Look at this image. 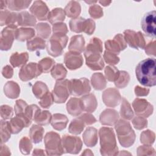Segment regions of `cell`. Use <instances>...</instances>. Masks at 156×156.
<instances>
[{"label":"cell","mask_w":156,"mask_h":156,"mask_svg":"<svg viewBox=\"0 0 156 156\" xmlns=\"http://www.w3.org/2000/svg\"><path fill=\"white\" fill-rule=\"evenodd\" d=\"M101 153L102 155H116L118 147L115 136L112 128L103 127L99 129Z\"/></svg>","instance_id":"cell-3"},{"label":"cell","mask_w":156,"mask_h":156,"mask_svg":"<svg viewBox=\"0 0 156 156\" xmlns=\"http://www.w3.org/2000/svg\"><path fill=\"white\" fill-rule=\"evenodd\" d=\"M2 74L7 79L10 78L13 75V69L9 66H6L2 70Z\"/></svg>","instance_id":"cell-58"},{"label":"cell","mask_w":156,"mask_h":156,"mask_svg":"<svg viewBox=\"0 0 156 156\" xmlns=\"http://www.w3.org/2000/svg\"><path fill=\"white\" fill-rule=\"evenodd\" d=\"M10 129L12 133L16 134L24 128L29 126L30 124L27 120L22 116L16 115V117L11 119L10 121L9 122Z\"/></svg>","instance_id":"cell-20"},{"label":"cell","mask_w":156,"mask_h":156,"mask_svg":"<svg viewBox=\"0 0 156 156\" xmlns=\"http://www.w3.org/2000/svg\"><path fill=\"white\" fill-rule=\"evenodd\" d=\"M32 148L30 141L27 137H23L20 142V149L22 154H29Z\"/></svg>","instance_id":"cell-48"},{"label":"cell","mask_w":156,"mask_h":156,"mask_svg":"<svg viewBox=\"0 0 156 156\" xmlns=\"http://www.w3.org/2000/svg\"><path fill=\"white\" fill-rule=\"evenodd\" d=\"M36 30L38 36L40 38H48L51 34V27L47 23H40L36 25Z\"/></svg>","instance_id":"cell-41"},{"label":"cell","mask_w":156,"mask_h":156,"mask_svg":"<svg viewBox=\"0 0 156 156\" xmlns=\"http://www.w3.org/2000/svg\"><path fill=\"white\" fill-rule=\"evenodd\" d=\"M35 35V30L32 28L22 27L16 29L15 32V39L20 41L30 40Z\"/></svg>","instance_id":"cell-27"},{"label":"cell","mask_w":156,"mask_h":156,"mask_svg":"<svg viewBox=\"0 0 156 156\" xmlns=\"http://www.w3.org/2000/svg\"><path fill=\"white\" fill-rule=\"evenodd\" d=\"M99 3L102 4L104 6H107V5H108L109 4L111 3V1H99Z\"/></svg>","instance_id":"cell-59"},{"label":"cell","mask_w":156,"mask_h":156,"mask_svg":"<svg viewBox=\"0 0 156 156\" xmlns=\"http://www.w3.org/2000/svg\"><path fill=\"white\" fill-rule=\"evenodd\" d=\"M135 94L138 96H146L148 94L149 92V90L141 88L139 86H136L135 88Z\"/></svg>","instance_id":"cell-57"},{"label":"cell","mask_w":156,"mask_h":156,"mask_svg":"<svg viewBox=\"0 0 156 156\" xmlns=\"http://www.w3.org/2000/svg\"><path fill=\"white\" fill-rule=\"evenodd\" d=\"M32 91L34 94L37 99H41L48 91H49V90L44 83L41 81H37L34 85Z\"/></svg>","instance_id":"cell-39"},{"label":"cell","mask_w":156,"mask_h":156,"mask_svg":"<svg viewBox=\"0 0 156 156\" xmlns=\"http://www.w3.org/2000/svg\"><path fill=\"white\" fill-rule=\"evenodd\" d=\"M155 40H153L150 42L145 48V52L147 55L155 56L156 50H155Z\"/></svg>","instance_id":"cell-56"},{"label":"cell","mask_w":156,"mask_h":156,"mask_svg":"<svg viewBox=\"0 0 156 156\" xmlns=\"http://www.w3.org/2000/svg\"><path fill=\"white\" fill-rule=\"evenodd\" d=\"M68 49L70 51L79 53L82 52L85 49V40L83 37L81 35L72 37Z\"/></svg>","instance_id":"cell-23"},{"label":"cell","mask_w":156,"mask_h":156,"mask_svg":"<svg viewBox=\"0 0 156 156\" xmlns=\"http://www.w3.org/2000/svg\"><path fill=\"white\" fill-rule=\"evenodd\" d=\"M129 80L130 76L128 73L124 71H119L118 79L115 81V84L118 88H122L127 85Z\"/></svg>","instance_id":"cell-43"},{"label":"cell","mask_w":156,"mask_h":156,"mask_svg":"<svg viewBox=\"0 0 156 156\" xmlns=\"http://www.w3.org/2000/svg\"><path fill=\"white\" fill-rule=\"evenodd\" d=\"M52 76L57 80H62L65 78L67 73L66 69L61 63L55 64L51 71Z\"/></svg>","instance_id":"cell-37"},{"label":"cell","mask_w":156,"mask_h":156,"mask_svg":"<svg viewBox=\"0 0 156 156\" xmlns=\"http://www.w3.org/2000/svg\"><path fill=\"white\" fill-rule=\"evenodd\" d=\"M64 11L65 15L69 18L73 19L78 18L81 11L80 4L77 1H71L65 7Z\"/></svg>","instance_id":"cell-28"},{"label":"cell","mask_w":156,"mask_h":156,"mask_svg":"<svg viewBox=\"0 0 156 156\" xmlns=\"http://www.w3.org/2000/svg\"><path fill=\"white\" fill-rule=\"evenodd\" d=\"M54 60L51 58H44L38 62V66L41 73H48L52 69L55 64Z\"/></svg>","instance_id":"cell-42"},{"label":"cell","mask_w":156,"mask_h":156,"mask_svg":"<svg viewBox=\"0 0 156 156\" xmlns=\"http://www.w3.org/2000/svg\"><path fill=\"white\" fill-rule=\"evenodd\" d=\"M102 99L107 106L115 107L119 104L121 98L117 90L115 88H108L104 92Z\"/></svg>","instance_id":"cell-19"},{"label":"cell","mask_w":156,"mask_h":156,"mask_svg":"<svg viewBox=\"0 0 156 156\" xmlns=\"http://www.w3.org/2000/svg\"><path fill=\"white\" fill-rule=\"evenodd\" d=\"M156 12L152 10L147 12L143 16L141 21V28L146 36L155 38V29H156Z\"/></svg>","instance_id":"cell-9"},{"label":"cell","mask_w":156,"mask_h":156,"mask_svg":"<svg viewBox=\"0 0 156 156\" xmlns=\"http://www.w3.org/2000/svg\"><path fill=\"white\" fill-rule=\"evenodd\" d=\"M44 144L47 155H62L64 152L60 135L52 131L46 133Z\"/></svg>","instance_id":"cell-6"},{"label":"cell","mask_w":156,"mask_h":156,"mask_svg":"<svg viewBox=\"0 0 156 156\" xmlns=\"http://www.w3.org/2000/svg\"><path fill=\"white\" fill-rule=\"evenodd\" d=\"M141 142L146 145H151L155 141V133L149 130L143 132L141 134Z\"/></svg>","instance_id":"cell-46"},{"label":"cell","mask_w":156,"mask_h":156,"mask_svg":"<svg viewBox=\"0 0 156 156\" xmlns=\"http://www.w3.org/2000/svg\"><path fill=\"white\" fill-rule=\"evenodd\" d=\"M71 94L73 96H81L88 94L91 90L89 80L83 77L79 79H71Z\"/></svg>","instance_id":"cell-12"},{"label":"cell","mask_w":156,"mask_h":156,"mask_svg":"<svg viewBox=\"0 0 156 156\" xmlns=\"http://www.w3.org/2000/svg\"><path fill=\"white\" fill-rule=\"evenodd\" d=\"M52 94L55 103L65 102L71 94V81L67 79L57 80Z\"/></svg>","instance_id":"cell-7"},{"label":"cell","mask_w":156,"mask_h":156,"mask_svg":"<svg viewBox=\"0 0 156 156\" xmlns=\"http://www.w3.org/2000/svg\"><path fill=\"white\" fill-rule=\"evenodd\" d=\"M54 101V99L52 93L48 91L40 99V101H39V104L43 108H49L53 104Z\"/></svg>","instance_id":"cell-47"},{"label":"cell","mask_w":156,"mask_h":156,"mask_svg":"<svg viewBox=\"0 0 156 156\" xmlns=\"http://www.w3.org/2000/svg\"><path fill=\"white\" fill-rule=\"evenodd\" d=\"M105 47L108 51L118 54L121 50H124L127 47V43L121 34L116 35L113 40H107L105 43Z\"/></svg>","instance_id":"cell-14"},{"label":"cell","mask_w":156,"mask_h":156,"mask_svg":"<svg viewBox=\"0 0 156 156\" xmlns=\"http://www.w3.org/2000/svg\"><path fill=\"white\" fill-rule=\"evenodd\" d=\"M44 132V129L42 127L33 125L29 131V136L31 141L35 144L40 143L42 141Z\"/></svg>","instance_id":"cell-32"},{"label":"cell","mask_w":156,"mask_h":156,"mask_svg":"<svg viewBox=\"0 0 156 156\" xmlns=\"http://www.w3.org/2000/svg\"><path fill=\"white\" fill-rule=\"evenodd\" d=\"M53 34H66L68 32L67 26L65 23H58L53 24L52 27Z\"/></svg>","instance_id":"cell-53"},{"label":"cell","mask_w":156,"mask_h":156,"mask_svg":"<svg viewBox=\"0 0 156 156\" xmlns=\"http://www.w3.org/2000/svg\"><path fill=\"white\" fill-rule=\"evenodd\" d=\"M66 110L72 116H77L79 115L83 111L80 99L71 98L66 104Z\"/></svg>","instance_id":"cell-24"},{"label":"cell","mask_w":156,"mask_h":156,"mask_svg":"<svg viewBox=\"0 0 156 156\" xmlns=\"http://www.w3.org/2000/svg\"><path fill=\"white\" fill-rule=\"evenodd\" d=\"M115 129L120 144L124 147H130L134 143L135 134L130 123L120 119L115 124Z\"/></svg>","instance_id":"cell-4"},{"label":"cell","mask_w":156,"mask_h":156,"mask_svg":"<svg viewBox=\"0 0 156 156\" xmlns=\"http://www.w3.org/2000/svg\"><path fill=\"white\" fill-rule=\"evenodd\" d=\"M80 100L83 111L91 113L96 110L98 104L96 97L93 94L90 93L83 96L80 98Z\"/></svg>","instance_id":"cell-21"},{"label":"cell","mask_w":156,"mask_h":156,"mask_svg":"<svg viewBox=\"0 0 156 156\" xmlns=\"http://www.w3.org/2000/svg\"><path fill=\"white\" fill-rule=\"evenodd\" d=\"M68 39L65 34H53L46 44L48 54L53 57L61 55L66 46Z\"/></svg>","instance_id":"cell-5"},{"label":"cell","mask_w":156,"mask_h":156,"mask_svg":"<svg viewBox=\"0 0 156 156\" xmlns=\"http://www.w3.org/2000/svg\"><path fill=\"white\" fill-rule=\"evenodd\" d=\"M29 55L27 52L23 53H13L10 58V62L13 66L14 67H20L26 65V62L28 60Z\"/></svg>","instance_id":"cell-31"},{"label":"cell","mask_w":156,"mask_h":156,"mask_svg":"<svg viewBox=\"0 0 156 156\" xmlns=\"http://www.w3.org/2000/svg\"><path fill=\"white\" fill-rule=\"evenodd\" d=\"M79 118L83 120L85 125H90L94 123L96 121L95 118L90 113H84L80 116H79Z\"/></svg>","instance_id":"cell-54"},{"label":"cell","mask_w":156,"mask_h":156,"mask_svg":"<svg viewBox=\"0 0 156 156\" xmlns=\"http://www.w3.org/2000/svg\"><path fill=\"white\" fill-rule=\"evenodd\" d=\"M132 123L135 129L138 130L145 128L147 125V121L144 117L136 116L132 121Z\"/></svg>","instance_id":"cell-51"},{"label":"cell","mask_w":156,"mask_h":156,"mask_svg":"<svg viewBox=\"0 0 156 156\" xmlns=\"http://www.w3.org/2000/svg\"><path fill=\"white\" fill-rule=\"evenodd\" d=\"M84 143L88 147L94 146L98 141L97 130L92 127H89L86 129L83 134Z\"/></svg>","instance_id":"cell-25"},{"label":"cell","mask_w":156,"mask_h":156,"mask_svg":"<svg viewBox=\"0 0 156 156\" xmlns=\"http://www.w3.org/2000/svg\"><path fill=\"white\" fill-rule=\"evenodd\" d=\"M155 59L147 58L136 65L135 74L138 81L143 86L151 87L156 85Z\"/></svg>","instance_id":"cell-1"},{"label":"cell","mask_w":156,"mask_h":156,"mask_svg":"<svg viewBox=\"0 0 156 156\" xmlns=\"http://www.w3.org/2000/svg\"><path fill=\"white\" fill-rule=\"evenodd\" d=\"M46 46L45 41L40 37H35L27 42V49L30 51L44 49Z\"/></svg>","instance_id":"cell-34"},{"label":"cell","mask_w":156,"mask_h":156,"mask_svg":"<svg viewBox=\"0 0 156 156\" xmlns=\"http://www.w3.org/2000/svg\"><path fill=\"white\" fill-rule=\"evenodd\" d=\"M30 12L40 21L46 20L49 13L46 4L41 1H34L30 8Z\"/></svg>","instance_id":"cell-18"},{"label":"cell","mask_w":156,"mask_h":156,"mask_svg":"<svg viewBox=\"0 0 156 156\" xmlns=\"http://www.w3.org/2000/svg\"><path fill=\"white\" fill-rule=\"evenodd\" d=\"M41 74V71L37 63H29L23 66L20 72L19 77L23 81H29L37 77Z\"/></svg>","instance_id":"cell-13"},{"label":"cell","mask_w":156,"mask_h":156,"mask_svg":"<svg viewBox=\"0 0 156 156\" xmlns=\"http://www.w3.org/2000/svg\"><path fill=\"white\" fill-rule=\"evenodd\" d=\"M65 13L64 10L61 8H55L49 12L48 20L51 24L58 23L65 20Z\"/></svg>","instance_id":"cell-33"},{"label":"cell","mask_w":156,"mask_h":156,"mask_svg":"<svg viewBox=\"0 0 156 156\" xmlns=\"http://www.w3.org/2000/svg\"><path fill=\"white\" fill-rule=\"evenodd\" d=\"M68 122V119L65 115L56 113L52 116L51 124L55 130H62L66 127Z\"/></svg>","instance_id":"cell-26"},{"label":"cell","mask_w":156,"mask_h":156,"mask_svg":"<svg viewBox=\"0 0 156 156\" xmlns=\"http://www.w3.org/2000/svg\"><path fill=\"white\" fill-rule=\"evenodd\" d=\"M62 144L64 152L76 154L80 151L82 142L79 137L65 135L62 137Z\"/></svg>","instance_id":"cell-10"},{"label":"cell","mask_w":156,"mask_h":156,"mask_svg":"<svg viewBox=\"0 0 156 156\" xmlns=\"http://www.w3.org/2000/svg\"><path fill=\"white\" fill-rule=\"evenodd\" d=\"M1 110L5 112L4 114L1 115V117L4 119H10L13 115L12 108H11V107L9 106V105H2L1 106Z\"/></svg>","instance_id":"cell-55"},{"label":"cell","mask_w":156,"mask_h":156,"mask_svg":"<svg viewBox=\"0 0 156 156\" xmlns=\"http://www.w3.org/2000/svg\"><path fill=\"white\" fill-rule=\"evenodd\" d=\"M16 27L13 26H7L1 32V50L7 51L10 49L13 40L15 39V32Z\"/></svg>","instance_id":"cell-17"},{"label":"cell","mask_w":156,"mask_h":156,"mask_svg":"<svg viewBox=\"0 0 156 156\" xmlns=\"http://www.w3.org/2000/svg\"><path fill=\"white\" fill-rule=\"evenodd\" d=\"M133 107L136 115L147 118L153 112V106L144 99L137 98L133 102Z\"/></svg>","instance_id":"cell-15"},{"label":"cell","mask_w":156,"mask_h":156,"mask_svg":"<svg viewBox=\"0 0 156 156\" xmlns=\"http://www.w3.org/2000/svg\"><path fill=\"white\" fill-rule=\"evenodd\" d=\"M91 84L95 90H101L105 88L106 80L101 73H95L91 76Z\"/></svg>","instance_id":"cell-38"},{"label":"cell","mask_w":156,"mask_h":156,"mask_svg":"<svg viewBox=\"0 0 156 156\" xmlns=\"http://www.w3.org/2000/svg\"><path fill=\"white\" fill-rule=\"evenodd\" d=\"M69 27L73 32L76 33L84 32L88 35H91L95 29V23L91 19L79 17L70 20Z\"/></svg>","instance_id":"cell-8"},{"label":"cell","mask_w":156,"mask_h":156,"mask_svg":"<svg viewBox=\"0 0 156 156\" xmlns=\"http://www.w3.org/2000/svg\"><path fill=\"white\" fill-rule=\"evenodd\" d=\"M31 1H7V7L12 10H20L29 7Z\"/></svg>","instance_id":"cell-40"},{"label":"cell","mask_w":156,"mask_h":156,"mask_svg":"<svg viewBox=\"0 0 156 156\" xmlns=\"http://www.w3.org/2000/svg\"><path fill=\"white\" fill-rule=\"evenodd\" d=\"M104 72L106 79L110 82H115L118 79L119 74V71L113 66H106Z\"/></svg>","instance_id":"cell-45"},{"label":"cell","mask_w":156,"mask_h":156,"mask_svg":"<svg viewBox=\"0 0 156 156\" xmlns=\"http://www.w3.org/2000/svg\"><path fill=\"white\" fill-rule=\"evenodd\" d=\"M102 52V41L99 38L94 37L91 39L85 48L84 55L86 58V65L93 70H101L104 66L101 57Z\"/></svg>","instance_id":"cell-2"},{"label":"cell","mask_w":156,"mask_h":156,"mask_svg":"<svg viewBox=\"0 0 156 156\" xmlns=\"http://www.w3.org/2000/svg\"><path fill=\"white\" fill-rule=\"evenodd\" d=\"M64 63L70 70L79 68L83 64V57L80 53L69 51L67 52L64 57Z\"/></svg>","instance_id":"cell-16"},{"label":"cell","mask_w":156,"mask_h":156,"mask_svg":"<svg viewBox=\"0 0 156 156\" xmlns=\"http://www.w3.org/2000/svg\"><path fill=\"white\" fill-rule=\"evenodd\" d=\"M4 93L9 98L15 99L18 97L20 92L19 85L15 82H7L4 86Z\"/></svg>","instance_id":"cell-30"},{"label":"cell","mask_w":156,"mask_h":156,"mask_svg":"<svg viewBox=\"0 0 156 156\" xmlns=\"http://www.w3.org/2000/svg\"><path fill=\"white\" fill-rule=\"evenodd\" d=\"M85 126V122L79 117L71 121L69 126L68 130L71 133L73 134H80L83 130Z\"/></svg>","instance_id":"cell-36"},{"label":"cell","mask_w":156,"mask_h":156,"mask_svg":"<svg viewBox=\"0 0 156 156\" xmlns=\"http://www.w3.org/2000/svg\"><path fill=\"white\" fill-rule=\"evenodd\" d=\"M28 105L23 100L20 99L16 101L15 105V112L16 115H23L25 113L26 110Z\"/></svg>","instance_id":"cell-49"},{"label":"cell","mask_w":156,"mask_h":156,"mask_svg":"<svg viewBox=\"0 0 156 156\" xmlns=\"http://www.w3.org/2000/svg\"><path fill=\"white\" fill-rule=\"evenodd\" d=\"M18 25L21 26H35L36 24L35 17L24 11L18 13Z\"/></svg>","instance_id":"cell-29"},{"label":"cell","mask_w":156,"mask_h":156,"mask_svg":"<svg viewBox=\"0 0 156 156\" xmlns=\"http://www.w3.org/2000/svg\"><path fill=\"white\" fill-rule=\"evenodd\" d=\"M124 40L130 47L137 49H144L146 42L143 34L141 32L137 33L131 30H126L124 32Z\"/></svg>","instance_id":"cell-11"},{"label":"cell","mask_w":156,"mask_h":156,"mask_svg":"<svg viewBox=\"0 0 156 156\" xmlns=\"http://www.w3.org/2000/svg\"><path fill=\"white\" fill-rule=\"evenodd\" d=\"M51 119L52 116L49 111H41L40 110L36 115L34 121L40 125L46 126L51 122Z\"/></svg>","instance_id":"cell-35"},{"label":"cell","mask_w":156,"mask_h":156,"mask_svg":"<svg viewBox=\"0 0 156 156\" xmlns=\"http://www.w3.org/2000/svg\"><path fill=\"white\" fill-rule=\"evenodd\" d=\"M89 13L93 18H99L103 16V11L102 8L96 4L90 6L89 9Z\"/></svg>","instance_id":"cell-52"},{"label":"cell","mask_w":156,"mask_h":156,"mask_svg":"<svg viewBox=\"0 0 156 156\" xmlns=\"http://www.w3.org/2000/svg\"><path fill=\"white\" fill-rule=\"evenodd\" d=\"M118 114L116 111L112 109L104 110L100 115V122L102 124L112 126L118 121Z\"/></svg>","instance_id":"cell-22"},{"label":"cell","mask_w":156,"mask_h":156,"mask_svg":"<svg viewBox=\"0 0 156 156\" xmlns=\"http://www.w3.org/2000/svg\"><path fill=\"white\" fill-rule=\"evenodd\" d=\"M122 102L121 107V115L126 119H131L133 117V112L130 105L125 98L122 99Z\"/></svg>","instance_id":"cell-44"},{"label":"cell","mask_w":156,"mask_h":156,"mask_svg":"<svg viewBox=\"0 0 156 156\" xmlns=\"http://www.w3.org/2000/svg\"><path fill=\"white\" fill-rule=\"evenodd\" d=\"M104 58L107 63L112 65L117 64L119 61V58L116 55V54L108 51H105L104 52Z\"/></svg>","instance_id":"cell-50"}]
</instances>
